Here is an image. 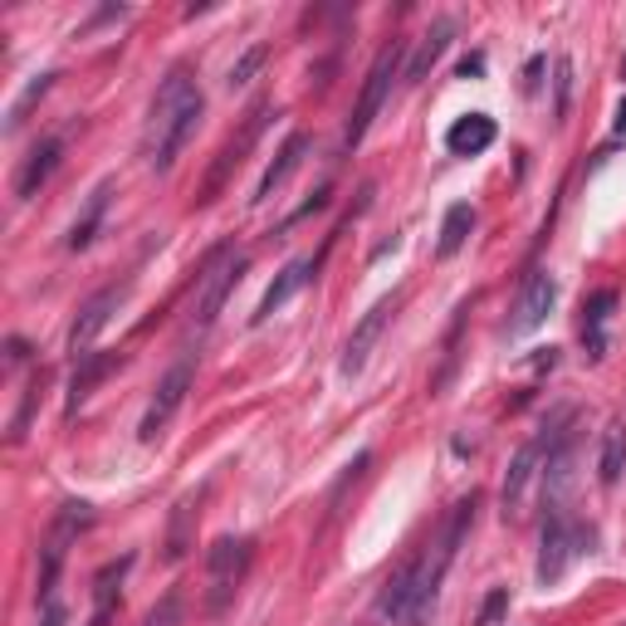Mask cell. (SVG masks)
I'll return each instance as SVG.
<instances>
[{"instance_id":"obj_5","label":"cell","mask_w":626,"mask_h":626,"mask_svg":"<svg viewBox=\"0 0 626 626\" xmlns=\"http://www.w3.org/2000/svg\"><path fill=\"white\" fill-rule=\"evenodd\" d=\"M191 382H196V362H191V358H181V362L162 377V382H157L152 401H147V411H142V421H138V440H147V446H152V440L167 431L171 416H177V411H181V401H187Z\"/></svg>"},{"instance_id":"obj_25","label":"cell","mask_w":626,"mask_h":626,"mask_svg":"<svg viewBox=\"0 0 626 626\" xmlns=\"http://www.w3.org/2000/svg\"><path fill=\"white\" fill-rule=\"evenodd\" d=\"M54 79H59V73H34V79L24 83V89H20V98H16V103H10V118H6V128H10V132H16V128H24V118H30V108L40 103V98H44L49 89H54Z\"/></svg>"},{"instance_id":"obj_28","label":"cell","mask_w":626,"mask_h":626,"mask_svg":"<svg viewBox=\"0 0 626 626\" xmlns=\"http://www.w3.org/2000/svg\"><path fill=\"white\" fill-rule=\"evenodd\" d=\"M181 617H187V607H181V593H167L162 603H157V607L142 617V626H181Z\"/></svg>"},{"instance_id":"obj_18","label":"cell","mask_w":626,"mask_h":626,"mask_svg":"<svg viewBox=\"0 0 626 626\" xmlns=\"http://www.w3.org/2000/svg\"><path fill=\"white\" fill-rule=\"evenodd\" d=\"M108 201H113V181H98V187L89 191V201H83V211L73 216V226H69V250H89L93 236H98V226H103V216H108Z\"/></svg>"},{"instance_id":"obj_4","label":"cell","mask_w":626,"mask_h":626,"mask_svg":"<svg viewBox=\"0 0 626 626\" xmlns=\"http://www.w3.org/2000/svg\"><path fill=\"white\" fill-rule=\"evenodd\" d=\"M583 544H593V529H583V524H573L568 514H563L558 505L548 509V524H544V544H538V568L534 578L538 587H554L563 583V573H568V563L587 554Z\"/></svg>"},{"instance_id":"obj_27","label":"cell","mask_w":626,"mask_h":626,"mask_svg":"<svg viewBox=\"0 0 626 626\" xmlns=\"http://www.w3.org/2000/svg\"><path fill=\"white\" fill-rule=\"evenodd\" d=\"M265 59H269V49H265V44H250V49H245V54L236 59V64H230V73H226V89H245V83H250L255 73L265 69Z\"/></svg>"},{"instance_id":"obj_35","label":"cell","mask_w":626,"mask_h":626,"mask_svg":"<svg viewBox=\"0 0 626 626\" xmlns=\"http://www.w3.org/2000/svg\"><path fill=\"white\" fill-rule=\"evenodd\" d=\"M6 352H10V362H24V358H30V342H24V338H10Z\"/></svg>"},{"instance_id":"obj_21","label":"cell","mask_w":626,"mask_h":626,"mask_svg":"<svg viewBox=\"0 0 626 626\" xmlns=\"http://www.w3.org/2000/svg\"><path fill=\"white\" fill-rule=\"evenodd\" d=\"M612 309H617V289H597L593 299L583 304V342H587V358H603L607 352V338H603V328H607V318Z\"/></svg>"},{"instance_id":"obj_1","label":"cell","mask_w":626,"mask_h":626,"mask_svg":"<svg viewBox=\"0 0 626 626\" xmlns=\"http://www.w3.org/2000/svg\"><path fill=\"white\" fill-rule=\"evenodd\" d=\"M206 118V93L201 83L191 79V69H171L162 79V89L152 98V113H147V128H142V152H147V167L152 171H171L177 157L187 152V142L196 138Z\"/></svg>"},{"instance_id":"obj_14","label":"cell","mask_w":626,"mask_h":626,"mask_svg":"<svg viewBox=\"0 0 626 626\" xmlns=\"http://www.w3.org/2000/svg\"><path fill=\"white\" fill-rule=\"evenodd\" d=\"M450 40H456V20H446V16L431 20V30L416 40L407 69H401V73H407V83H426V79H431V69L440 64V54L450 49Z\"/></svg>"},{"instance_id":"obj_6","label":"cell","mask_w":626,"mask_h":626,"mask_svg":"<svg viewBox=\"0 0 626 626\" xmlns=\"http://www.w3.org/2000/svg\"><path fill=\"white\" fill-rule=\"evenodd\" d=\"M122 299H128V285H108V289H98L93 299H83V309L73 314V324H69V352H73V362L93 352V342L103 338L108 324H113V314L122 309Z\"/></svg>"},{"instance_id":"obj_36","label":"cell","mask_w":626,"mask_h":626,"mask_svg":"<svg viewBox=\"0 0 626 626\" xmlns=\"http://www.w3.org/2000/svg\"><path fill=\"white\" fill-rule=\"evenodd\" d=\"M617 132H626V103L617 108Z\"/></svg>"},{"instance_id":"obj_26","label":"cell","mask_w":626,"mask_h":626,"mask_svg":"<svg viewBox=\"0 0 626 626\" xmlns=\"http://www.w3.org/2000/svg\"><path fill=\"white\" fill-rule=\"evenodd\" d=\"M40 391H44V372H34L30 382H24V391H20L16 416H10V440H24V436H30V421H34V411H40Z\"/></svg>"},{"instance_id":"obj_17","label":"cell","mask_w":626,"mask_h":626,"mask_svg":"<svg viewBox=\"0 0 626 626\" xmlns=\"http://www.w3.org/2000/svg\"><path fill=\"white\" fill-rule=\"evenodd\" d=\"M128 568H132V554L103 563V568L93 573V622H89V626H108V622H113V612H118V587H122V578H128Z\"/></svg>"},{"instance_id":"obj_23","label":"cell","mask_w":626,"mask_h":626,"mask_svg":"<svg viewBox=\"0 0 626 626\" xmlns=\"http://www.w3.org/2000/svg\"><path fill=\"white\" fill-rule=\"evenodd\" d=\"M622 475H626V426L622 421H607L603 456H597V480L612 489V485H622Z\"/></svg>"},{"instance_id":"obj_15","label":"cell","mask_w":626,"mask_h":626,"mask_svg":"<svg viewBox=\"0 0 626 626\" xmlns=\"http://www.w3.org/2000/svg\"><path fill=\"white\" fill-rule=\"evenodd\" d=\"M309 132H289V138H285V147H279V152H275V162H269L265 167V177H260V187H255V206H265L269 201V196H275L279 187H285V181L294 177V171H299V162H304V157H309Z\"/></svg>"},{"instance_id":"obj_8","label":"cell","mask_w":626,"mask_h":626,"mask_svg":"<svg viewBox=\"0 0 626 626\" xmlns=\"http://www.w3.org/2000/svg\"><path fill=\"white\" fill-rule=\"evenodd\" d=\"M250 558H255V544L250 538H216L211 548H206V573H211V607L220 612L230 603V593H236V583L245 578V568H250Z\"/></svg>"},{"instance_id":"obj_11","label":"cell","mask_w":626,"mask_h":626,"mask_svg":"<svg viewBox=\"0 0 626 626\" xmlns=\"http://www.w3.org/2000/svg\"><path fill=\"white\" fill-rule=\"evenodd\" d=\"M265 118H269V103H255V108H250V122H245V132H240L236 142H226V147H220V157H216L211 177H206V187H201V206H211L216 196H220V187H226V181H230V171H236V167L245 162V152H250V147H255V138H260Z\"/></svg>"},{"instance_id":"obj_33","label":"cell","mask_w":626,"mask_h":626,"mask_svg":"<svg viewBox=\"0 0 626 626\" xmlns=\"http://www.w3.org/2000/svg\"><path fill=\"white\" fill-rule=\"evenodd\" d=\"M538 73H544V54H534V59H529V69H524V93H534V89H538Z\"/></svg>"},{"instance_id":"obj_19","label":"cell","mask_w":626,"mask_h":626,"mask_svg":"<svg viewBox=\"0 0 626 626\" xmlns=\"http://www.w3.org/2000/svg\"><path fill=\"white\" fill-rule=\"evenodd\" d=\"M573 446H578V436H573V431H558L554 446H548V456H544V499H548V509L558 505V495H563V489H568V480H573Z\"/></svg>"},{"instance_id":"obj_9","label":"cell","mask_w":626,"mask_h":626,"mask_svg":"<svg viewBox=\"0 0 626 626\" xmlns=\"http://www.w3.org/2000/svg\"><path fill=\"white\" fill-rule=\"evenodd\" d=\"M554 304H558V279L548 275V269H534L529 285L519 294V304H514V318L505 324V338H529L534 328H544Z\"/></svg>"},{"instance_id":"obj_30","label":"cell","mask_w":626,"mask_h":626,"mask_svg":"<svg viewBox=\"0 0 626 626\" xmlns=\"http://www.w3.org/2000/svg\"><path fill=\"white\" fill-rule=\"evenodd\" d=\"M554 113H558V122L568 118V108H573V59H558V79H554Z\"/></svg>"},{"instance_id":"obj_13","label":"cell","mask_w":626,"mask_h":626,"mask_svg":"<svg viewBox=\"0 0 626 626\" xmlns=\"http://www.w3.org/2000/svg\"><path fill=\"white\" fill-rule=\"evenodd\" d=\"M309 279H314V260H309V255H304V260H289V265L275 275V285L265 289V299H260V309L250 314V324H255V328L269 324V318H275L279 309H285V304H289L304 285H309Z\"/></svg>"},{"instance_id":"obj_10","label":"cell","mask_w":626,"mask_h":626,"mask_svg":"<svg viewBox=\"0 0 626 626\" xmlns=\"http://www.w3.org/2000/svg\"><path fill=\"white\" fill-rule=\"evenodd\" d=\"M554 426H544L529 446H519V456L509 460V470H505V489H499V505H505V519H514V514L524 509V495H529V480H534V470L544 465L548 456V446H554Z\"/></svg>"},{"instance_id":"obj_37","label":"cell","mask_w":626,"mask_h":626,"mask_svg":"<svg viewBox=\"0 0 626 626\" xmlns=\"http://www.w3.org/2000/svg\"><path fill=\"white\" fill-rule=\"evenodd\" d=\"M622 79H626V59H622Z\"/></svg>"},{"instance_id":"obj_32","label":"cell","mask_w":626,"mask_h":626,"mask_svg":"<svg viewBox=\"0 0 626 626\" xmlns=\"http://www.w3.org/2000/svg\"><path fill=\"white\" fill-rule=\"evenodd\" d=\"M460 79H480V73H485V54H470V59H460Z\"/></svg>"},{"instance_id":"obj_16","label":"cell","mask_w":626,"mask_h":626,"mask_svg":"<svg viewBox=\"0 0 626 626\" xmlns=\"http://www.w3.org/2000/svg\"><path fill=\"white\" fill-rule=\"evenodd\" d=\"M499 138V128H495V118L489 113H465V118H456L450 122V132H446V147L456 157H480L489 142Z\"/></svg>"},{"instance_id":"obj_34","label":"cell","mask_w":626,"mask_h":626,"mask_svg":"<svg viewBox=\"0 0 626 626\" xmlns=\"http://www.w3.org/2000/svg\"><path fill=\"white\" fill-rule=\"evenodd\" d=\"M64 617H69L64 603H54V597H49V603H44V626H64Z\"/></svg>"},{"instance_id":"obj_2","label":"cell","mask_w":626,"mask_h":626,"mask_svg":"<svg viewBox=\"0 0 626 626\" xmlns=\"http://www.w3.org/2000/svg\"><path fill=\"white\" fill-rule=\"evenodd\" d=\"M401 54H407V44H401V40H391V44L377 49L372 69H367V79H362L358 103H352V118H348V128H342V152H358V147H362L367 128L377 122V113H382V103L391 93V79L401 73Z\"/></svg>"},{"instance_id":"obj_31","label":"cell","mask_w":626,"mask_h":626,"mask_svg":"<svg viewBox=\"0 0 626 626\" xmlns=\"http://www.w3.org/2000/svg\"><path fill=\"white\" fill-rule=\"evenodd\" d=\"M328 196H334V191H328V187H318V191H314V201H304V206H299V211H294V216H289V226H299V220H304V216H314V211H324V206H328Z\"/></svg>"},{"instance_id":"obj_3","label":"cell","mask_w":626,"mask_h":626,"mask_svg":"<svg viewBox=\"0 0 626 626\" xmlns=\"http://www.w3.org/2000/svg\"><path fill=\"white\" fill-rule=\"evenodd\" d=\"M245 255H236L230 245H220V250L206 260V275H196V294H191V314H187V328L191 334H206V328L220 318V309H226L230 289L240 285L245 275Z\"/></svg>"},{"instance_id":"obj_20","label":"cell","mask_w":626,"mask_h":626,"mask_svg":"<svg viewBox=\"0 0 626 626\" xmlns=\"http://www.w3.org/2000/svg\"><path fill=\"white\" fill-rule=\"evenodd\" d=\"M113 367H118V352H89V358H79V367H73V377H69V401H64V411H69V416L79 411L83 401L93 397V387L103 382Z\"/></svg>"},{"instance_id":"obj_22","label":"cell","mask_w":626,"mask_h":626,"mask_svg":"<svg viewBox=\"0 0 626 626\" xmlns=\"http://www.w3.org/2000/svg\"><path fill=\"white\" fill-rule=\"evenodd\" d=\"M470 230H475V206L470 201H456L440 220V240H436V255L440 260H450V255H460L465 245H470Z\"/></svg>"},{"instance_id":"obj_29","label":"cell","mask_w":626,"mask_h":626,"mask_svg":"<svg viewBox=\"0 0 626 626\" xmlns=\"http://www.w3.org/2000/svg\"><path fill=\"white\" fill-rule=\"evenodd\" d=\"M509 612V587H489V597L480 603V617H475V626H499Z\"/></svg>"},{"instance_id":"obj_7","label":"cell","mask_w":626,"mask_h":626,"mask_svg":"<svg viewBox=\"0 0 626 626\" xmlns=\"http://www.w3.org/2000/svg\"><path fill=\"white\" fill-rule=\"evenodd\" d=\"M391 314H397V294H387V299H377L372 309H367L362 318H358V328H352V338L342 342V358H338V377H358L362 367H367V358H372V348L382 342V334H387V324H391Z\"/></svg>"},{"instance_id":"obj_24","label":"cell","mask_w":626,"mask_h":626,"mask_svg":"<svg viewBox=\"0 0 626 626\" xmlns=\"http://www.w3.org/2000/svg\"><path fill=\"white\" fill-rule=\"evenodd\" d=\"M191 524H196V495H187L177 509H171V529H167V544H162L167 563H181L191 554Z\"/></svg>"},{"instance_id":"obj_12","label":"cell","mask_w":626,"mask_h":626,"mask_svg":"<svg viewBox=\"0 0 626 626\" xmlns=\"http://www.w3.org/2000/svg\"><path fill=\"white\" fill-rule=\"evenodd\" d=\"M59 157H64V138H59V132H49V138H40L24 152V162L16 171V201H34V196L44 191V181L54 177Z\"/></svg>"}]
</instances>
